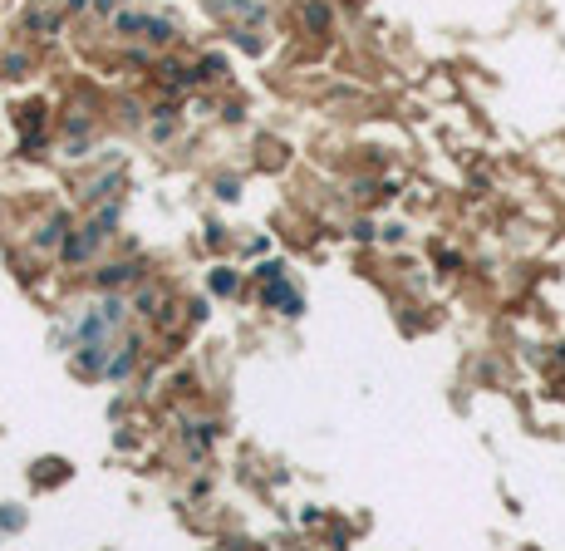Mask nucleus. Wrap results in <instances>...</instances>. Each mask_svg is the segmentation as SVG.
<instances>
[{
  "mask_svg": "<svg viewBox=\"0 0 565 551\" xmlns=\"http://www.w3.org/2000/svg\"><path fill=\"white\" fill-rule=\"evenodd\" d=\"M271 301H276V306H285V310H300V301H295L285 286H271Z\"/></svg>",
  "mask_w": 565,
  "mask_h": 551,
  "instance_id": "obj_1",
  "label": "nucleus"
},
{
  "mask_svg": "<svg viewBox=\"0 0 565 551\" xmlns=\"http://www.w3.org/2000/svg\"><path fill=\"white\" fill-rule=\"evenodd\" d=\"M212 286H217V291H231V286H236V276H231V271H217V281H212Z\"/></svg>",
  "mask_w": 565,
  "mask_h": 551,
  "instance_id": "obj_2",
  "label": "nucleus"
}]
</instances>
